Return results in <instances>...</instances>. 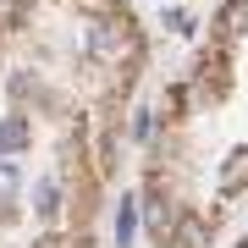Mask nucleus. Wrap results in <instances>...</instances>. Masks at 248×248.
Returning a JSON list of instances; mask_svg holds the SVG:
<instances>
[{
	"mask_svg": "<svg viewBox=\"0 0 248 248\" xmlns=\"http://www.w3.org/2000/svg\"><path fill=\"white\" fill-rule=\"evenodd\" d=\"M22 138H28V127L11 116V122H0V149H22Z\"/></svg>",
	"mask_w": 248,
	"mask_h": 248,
	"instance_id": "nucleus-1",
	"label": "nucleus"
},
{
	"mask_svg": "<svg viewBox=\"0 0 248 248\" xmlns=\"http://www.w3.org/2000/svg\"><path fill=\"white\" fill-rule=\"evenodd\" d=\"M243 177H248V149H243V155H232V166H226V187H237Z\"/></svg>",
	"mask_w": 248,
	"mask_h": 248,
	"instance_id": "nucleus-2",
	"label": "nucleus"
},
{
	"mask_svg": "<svg viewBox=\"0 0 248 248\" xmlns=\"http://www.w3.org/2000/svg\"><path fill=\"white\" fill-rule=\"evenodd\" d=\"M243 17H248V6H243V0H232V17H226V33H237V28H243Z\"/></svg>",
	"mask_w": 248,
	"mask_h": 248,
	"instance_id": "nucleus-3",
	"label": "nucleus"
},
{
	"mask_svg": "<svg viewBox=\"0 0 248 248\" xmlns=\"http://www.w3.org/2000/svg\"><path fill=\"white\" fill-rule=\"evenodd\" d=\"M243 248H248V243H243Z\"/></svg>",
	"mask_w": 248,
	"mask_h": 248,
	"instance_id": "nucleus-4",
	"label": "nucleus"
}]
</instances>
